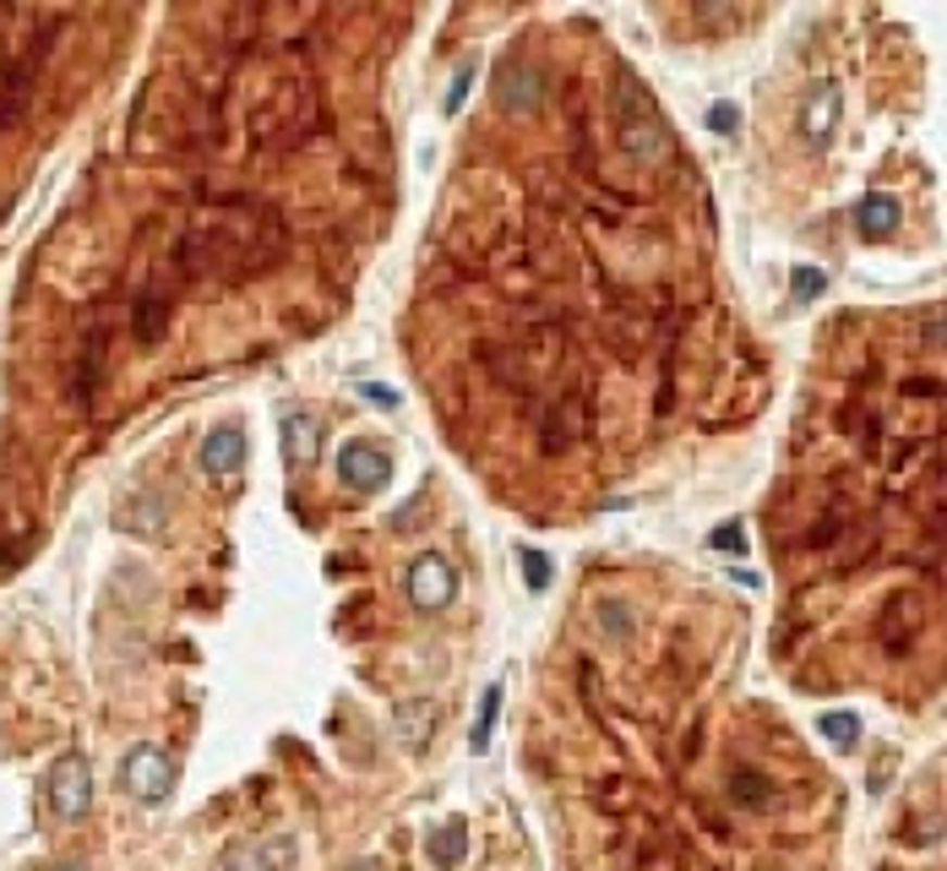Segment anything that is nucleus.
I'll use <instances>...</instances> for the list:
<instances>
[{
	"label": "nucleus",
	"mask_w": 947,
	"mask_h": 871,
	"mask_svg": "<svg viewBox=\"0 0 947 871\" xmlns=\"http://www.w3.org/2000/svg\"><path fill=\"white\" fill-rule=\"evenodd\" d=\"M175 779H180L175 757H169L164 746H153V741H142V746H131V752L121 757V784H126V795H137L142 806L169 800Z\"/></svg>",
	"instance_id": "1"
},
{
	"label": "nucleus",
	"mask_w": 947,
	"mask_h": 871,
	"mask_svg": "<svg viewBox=\"0 0 947 871\" xmlns=\"http://www.w3.org/2000/svg\"><path fill=\"white\" fill-rule=\"evenodd\" d=\"M45 795H50V811L61 822H83L88 806H93V768L83 752H61L50 762V779H45Z\"/></svg>",
	"instance_id": "2"
},
{
	"label": "nucleus",
	"mask_w": 947,
	"mask_h": 871,
	"mask_svg": "<svg viewBox=\"0 0 947 871\" xmlns=\"http://www.w3.org/2000/svg\"><path fill=\"white\" fill-rule=\"evenodd\" d=\"M452 589H457V572H452V561H446L441 551H425V556L408 567V605H414V610H425V616L446 610V605H452Z\"/></svg>",
	"instance_id": "3"
},
{
	"label": "nucleus",
	"mask_w": 947,
	"mask_h": 871,
	"mask_svg": "<svg viewBox=\"0 0 947 871\" xmlns=\"http://www.w3.org/2000/svg\"><path fill=\"white\" fill-rule=\"evenodd\" d=\"M540 66L534 61H523V55H507L502 66H496V104L507 110V115H529L534 104H540Z\"/></svg>",
	"instance_id": "4"
},
{
	"label": "nucleus",
	"mask_w": 947,
	"mask_h": 871,
	"mask_svg": "<svg viewBox=\"0 0 947 871\" xmlns=\"http://www.w3.org/2000/svg\"><path fill=\"white\" fill-rule=\"evenodd\" d=\"M197 464H202V475L207 480H235L240 475V464H245V430L229 419V425H213L207 436H202V453H197Z\"/></svg>",
	"instance_id": "5"
},
{
	"label": "nucleus",
	"mask_w": 947,
	"mask_h": 871,
	"mask_svg": "<svg viewBox=\"0 0 947 871\" xmlns=\"http://www.w3.org/2000/svg\"><path fill=\"white\" fill-rule=\"evenodd\" d=\"M338 480L354 485V491H381L392 480V458L376 447V442H349L338 453Z\"/></svg>",
	"instance_id": "6"
},
{
	"label": "nucleus",
	"mask_w": 947,
	"mask_h": 871,
	"mask_svg": "<svg viewBox=\"0 0 947 871\" xmlns=\"http://www.w3.org/2000/svg\"><path fill=\"white\" fill-rule=\"evenodd\" d=\"M838 110H844L838 83H817V88L806 93V110H800V137H806V148H828V142H833Z\"/></svg>",
	"instance_id": "7"
},
{
	"label": "nucleus",
	"mask_w": 947,
	"mask_h": 871,
	"mask_svg": "<svg viewBox=\"0 0 947 871\" xmlns=\"http://www.w3.org/2000/svg\"><path fill=\"white\" fill-rule=\"evenodd\" d=\"M920 599L914 594H893L887 605H882V621H876V638H882V648L887 654H904L914 638H920Z\"/></svg>",
	"instance_id": "8"
},
{
	"label": "nucleus",
	"mask_w": 947,
	"mask_h": 871,
	"mask_svg": "<svg viewBox=\"0 0 947 871\" xmlns=\"http://www.w3.org/2000/svg\"><path fill=\"white\" fill-rule=\"evenodd\" d=\"M283 464L294 475L316 464V419L311 414H283Z\"/></svg>",
	"instance_id": "9"
},
{
	"label": "nucleus",
	"mask_w": 947,
	"mask_h": 871,
	"mask_svg": "<svg viewBox=\"0 0 947 871\" xmlns=\"http://www.w3.org/2000/svg\"><path fill=\"white\" fill-rule=\"evenodd\" d=\"M855 229H860L866 240H887V235L898 229V197H887V191L860 197V207H855Z\"/></svg>",
	"instance_id": "10"
},
{
	"label": "nucleus",
	"mask_w": 947,
	"mask_h": 871,
	"mask_svg": "<svg viewBox=\"0 0 947 871\" xmlns=\"http://www.w3.org/2000/svg\"><path fill=\"white\" fill-rule=\"evenodd\" d=\"M430 860L435 866H463L468 860V828L463 822H441L430 833Z\"/></svg>",
	"instance_id": "11"
},
{
	"label": "nucleus",
	"mask_w": 947,
	"mask_h": 871,
	"mask_svg": "<svg viewBox=\"0 0 947 871\" xmlns=\"http://www.w3.org/2000/svg\"><path fill=\"white\" fill-rule=\"evenodd\" d=\"M502 686H491L485 692V703H480V714H474V730H468V746L474 752H485V741H491V730H496V714H502Z\"/></svg>",
	"instance_id": "12"
},
{
	"label": "nucleus",
	"mask_w": 947,
	"mask_h": 871,
	"mask_svg": "<svg viewBox=\"0 0 947 871\" xmlns=\"http://www.w3.org/2000/svg\"><path fill=\"white\" fill-rule=\"evenodd\" d=\"M822 735H828L833 746H855V741H860V719L844 714V708H833V714H822Z\"/></svg>",
	"instance_id": "13"
},
{
	"label": "nucleus",
	"mask_w": 947,
	"mask_h": 871,
	"mask_svg": "<svg viewBox=\"0 0 947 871\" xmlns=\"http://www.w3.org/2000/svg\"><path fill=\"white\" fill-rule=\"evenodd\" d=\"M523 578H529V589H551V556L523 551Z\"/></svg>",
	"instance_id": "14"
},
{
	"label": "nucleus",
	"mask_w": 947,
	"mask_h": 871,
	"mask_svg": "<svg viewBox=\"0 0 947 871\" xmlns=\"http://www.w3.org/2000/svg\"><path fill=\"white\" fill-rule=\"evenodd\" d=\"M822 289H828V278H822L817 267H800V273H795V300H817Z\"/></svg>",
	"instance_id": "15"
},
{
	"label": "nucleus",
	"mask_w": 947,
	"mask_h": 871,
	"mask_svg": "<svg viewBox=\"0 0 947 871\" xmlns=\"http://www.w3.org/2000/svg\"><path fill=\"white\" fill-rule=\"evenodd\" d=\"M735 121H741V115H735V104H714V110H708V126H714L719 137H730V131H735Z\"/></svg>",
	"instance_id": "16"
},
{
	"label": "nucleus",
	"mask_w": 947,
	"mask_h": 871,
	"mask_svg": "<svg viewBox=\"0 0 947 871\" xmlns=\"http://www.w3.org/2000/svg\"><path fill=\"white\" fill-rule=\"evenodd\" d=\"M468 83H474V72L463 66V72H457V83H452V93H446V115H457V110H463V99H468Z\"/></svg>",
	"instance_id": "17"
},
{
	"label": "nucleus",
	"mask_w": 947,
	"mask_h": 871,
	"mask_svg": "<svg viewBox=\"0 0 947 871\" xmlns=\"http://www.w3.org/2000/svg\"><path fill=\"white\" fill-rule=\"evenodd\" d=\"M359 392H365V403H376V408H397V392H392V387H381V381H365Z\"/></svg>",
	"instance_id": "18"
},
{
	"label": "nucleus",
	"mask_w": 947,
	"mask_h": 871,
	"mask_svg": "<svg viewBox=\"0 0 947 871\" xmlns=\"http://www.w3.org/2000/svg\"><path fill=\"white\" fill-rule=\"evenodd\" d=\"M925 343H931V349H947V311L925 321Z\"/></svg>",
	"instance_id": "19"
},
{
	"label": "nucleus",
	"mask_w": 947,
	"mask_h": 871,
	"mask_svg": "<svg viewBox=\"0 0 947 871\" xmlns=\"http://www.w3.org/2000/svg\"><path fill=\"white\" fill-rule=\"evenodd\" d=\"M714 551H746V534L741 529H719L714 534Z\"/></svg>",
	"instance_id": "20"
},
{
	"label": "nucleus",
	"mask_w": 947,
	"mask_h": 871,
	"mask_svg": "<svg viewBox=\"0 0 947 871\" xmlns=\"http://www.w3.org/2000/svg\"><path fill=\"white\" fill-rule=\"evenodd\" d=\"M55 871H88V866H83V860H66V866H55Z\"/></svg>",
	"instance_id": "21"
},
{
	"label": "nucleus",
	"mask_w": 947,
	"mask_h": 871,
	"mask_svg": "<svg viewBox=\"0 0 947 871\" xmlns=\"http://www.w3.org/2000/svg\"><path fill=\"white\" fill-rule=\"evenodd\" d=\"M349 871H376V866H370V860H365V866H349Z\"/></svg>",
	"instance_id": "22"
}]
</instances>
